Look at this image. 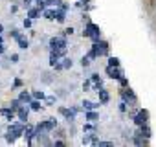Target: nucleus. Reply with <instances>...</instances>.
<instances>
[{
  "instance_id": "f257e3e1",
  "label": "nucleus",
  "mask_w": 156,
  "mask_h": 147,
  "mask_svg": "<svg viewBox=\"0 0 156 147\" xmlns=\"http://www.w3.org/2000/svg\"><path fill=\"white\" fill-rule=\"evenodd\" d=\"M134 120H136V123H138V125H143V123L147 121V112H145V110H141Z\"/></svg>"
},
{
  "instance_id": "f03ea898",
  "label": "nucleus",
  "mask_w": 156,
  "mask_h": 147,
  "mask_svg": "<svg viewBox=\"0 0 156 147\" xmlns=\"http://www.w3.org/2000/svg\"><path fill=\"white\" fill-rule=\"evenodd\" d=\"M108 74H110V77H116V79L121 77V72H119V70H112V66L108 68Z\"/></svg>"
},
{
  "instance_id": "7ed1b4c3",
  "label": "nucleus",
  "mask_w": 156,
  "mask_h": 147,
  "mask_svg": "<svg viewBox=\"0 0 156 147\" xmlns=\"http://www.w3.org/2000/svg\"><path fill=\"white\" fill-rule=\"evenodd\" d=\"M17 41H19V46H20V48H22V50H26V48H28V41H24V39H22V37H20V35H19V37H17Z\"/></svg>"
},
{
  "instance_id": "20e7f679",
  "label": "nucleus",
  "mask_w": 156,
  "mask_h": 147,
  "mask_svg": "<svg viewBox=\"0 0 156 147\" xmlns=\"http://www.w3.org/2000/svg\"><path fill=\"white\" fill-rule=\"evenodd\" d=\"M19 116H20L22 121H26V120H28V110H26V109H20V110H19Z\"/></svg>"
},
{
  "instance_id": "39448f33",
  "label": "nucleus",
  "mask_w": 156,
  "mask_h": 147,
  "mask_svg": "<svg viewBox=\"0 0 156 147\" xmlns=\"http://www.w3.org/2000/svg\"><path fill=\"white\" fill-rule=\"evenodd\" d=\"M83 105H85V109H87V110L96 109V103H92V101H83Z\"/></svg>"
},
{
  "instance_id": "423d86ee",
  "label": "nucleus",
  "mask_w": 156,
  "mask_h": 147,
  "mask_svg": "<svg viewBox=\"0 0 156 147\" xmlns=\"http://www.w3.org/2000/svg\"><path fill=\"white\" fill-rule=\"evenodd\" d=\"M99 98H101V101H108V94L105 90H99Z\"/></svg>"
},
{
  "instance_id": "0eeeda50",
  "label": "nucleus",
  "mask_w": 156,
  "mask_h": 147,
  "mask_svg": "<svg viewBox=\"0 0 156 147\" xmlns=\"http://www.w3.org/2000/svg\"><path fill=\"white\" fill-rule=\"evenodd\" d=\"M96 145H99V147H112L110 142H96Z\"/></svg>"
},
{
  "instance_id": "6e6552de",
  "label": "nucleus",
  "mask_w": 156,
  "mask_h": 147,
  "mask_svg": "<svg viewBox=\"0 0 156 147\" xmlns=\"http://www.w3.org/2000/svg\"><path fill=\"white\" fill-rule=\"evenodd\" d=\"M39 15V9H30V19H37Z\"/></svg>"
},
{
  "instance_id": "1a4fd4ad",
  "label": "nucleus",
  "mask_w": 156,
  "mask_h": 147,
  "mask_svg": "<svg viewBox=\"0 0 156 147\" xmlns=\"http://www.w3.org/2000/svg\"><path fill=\"white\" fill-rule=\"evenodd\" d=\"M110 66H119V59H116V57H110Z\"/></svg>"
},
{
  "instance_id": "9d476101",
  "label": "nucleus",
  "mask_w": 156,
  "mask_h": 147,
  "mask_svg": "<svg viewBox=\"0 0 156 147\" xmlns=\"http://www.w3.org/2000/svg\"><path fill=\"white\" fill-rule=\"evenodd\" d=\"M20 99H22V101H28V99H30L28 92H22V94H20Z\"/></svg>"
},
{
  "instance_id": "9b49d317",
  "label": "nucleus",
  "mask_w": 156,
  "mask_h": 147,
  "mask_svg": "<svg viewBox=\"0 0 156 147\" xmlns=\"http://www.w3.org/2000/svg\"><path fill=\"white\" fill-rule=\"evenodd\" d=\"M87 116H88V120H92V121H94V120L98 118V114H96V112H88Z\"/></svg>"
},
{
  "instance_id": "f8f14e48",
  "label": "nucleus",
  "mask_w": 156,
  "mask_h": 147,
  "mask_svg": "<svg viewBox=\"0 0 156 147\" xmlns=\"http://www.w3.org/2000/svg\"><path fill=\"white\" fill-rule=\"evenodd\" d=\"M31 109H35V110H39V109H41V103H37V101H33V103H31Z\"/></svg>"
},
{
  "instance_id": "ddd939ff",
  "label": "nucleus",
  "mask_w": 156,
  "mask_h": 147,
  "mask_svg": "<svg viewBox=\"0 0 156 147\" xmlns=\"http://www.w3.org/2000/svg\"><path fill=\"white\" fill-rule=\"evenodd\" d=\"M57 20L62 22V20H64V13H59V15H57Z\"/></svg>"
},
{
  "instance_id": "4468645a",
  "label": "nucleus",
  "mask_w": 156,
  "mask_h": 147,
  "mask_svg": "<svg viewBox=\"0 0 156 147\" xmlns=\"http://www.w3.org/2000/svg\"><path fill=\"white\" fill-rule=\"evenodd\" d=\"M88 63H90L88 57H83V66H88Z\"/></svg>"
},
{
  "instance_id": "2eb2a0df",
  "label": "nucleus",
  "mask_w": 156,
  "mask_h": 147,
  "mask_svg": "<svg viewBox=\"0 0 156 147\" xmlns=\"http://www.w3.org/2000/svg\"><path fill=\"white\" fill-rule=\"evenodd\" d=\"M46 17L48 19H53V11H46Z\"/></svg>"
},
{
  "instance_id": "dca6fc26",
  "label": "nucleus",
  "mask_w": 156,
  "mask_h": 147,
  "mask_svg": "<svg viewBox=\"0 0 156 147\" xmlns=\"http://www.w3.org/2000/svg\"><path fill=\"white\" fill-rule=\"evenodd\" d=\"M19 61V55H11V63H17Z\"/></svg>"
},
{
  "instance_id": "f3484780",
  "label": "nucleus",
  "mask_w": 156,
  "mask_h": 147,
  "mask_svg": "<svg viewBox=\"0 0 156 147\" xmlns=\"http://www.w3.org/2000/svg\"><path fill=\"white\" fill-rule=\"evenodd\" d=\"M4 52V46H2V42H0V53H2Z\"/></svg>"
},
{
  "instance_id": "a211bd4d",
  "label": "nucleus",
  "mask_w": 156,
  "mask_h": 147,
  "mask_svg": "<svg viewBox=\"0 0 156 147\" xmlns=\"http://www.w3.org/2000/svg\"><path fill=\"white\" fill-rule=\"evenodd\" d=\"M0 33H2V26H0Z\"/></svg>"
}]
</instances>
